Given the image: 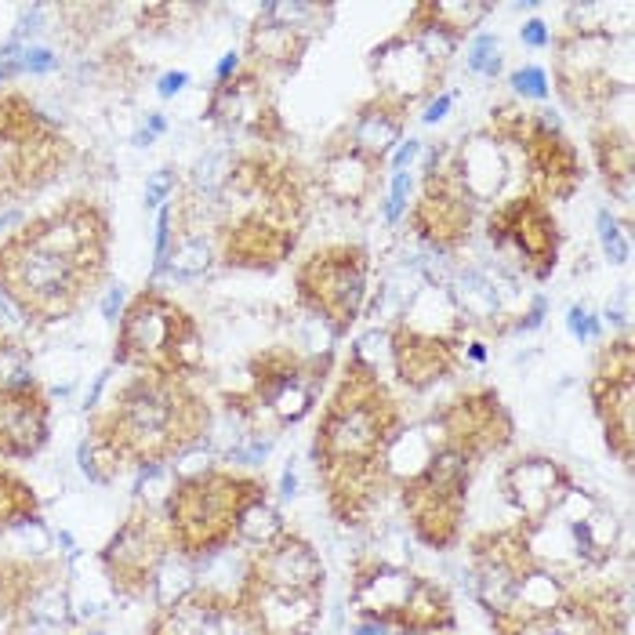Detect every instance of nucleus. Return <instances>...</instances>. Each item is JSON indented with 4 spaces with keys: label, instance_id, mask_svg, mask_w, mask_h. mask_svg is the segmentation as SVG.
I'll list each match as a JSON object with an SVG mask.
<instances>
[{
    "label": "nucleus",
    "instance_id": "1",
    "mask_svg": "<svg viewBox=\"0 0 635 635\" xmlns=\"http://www.w3.org/2000/svg\"><path fill=\"white\" fill-rule=\"evenodd\" d=\"M110 248L106 207L70 197L0 240V291L33 323L70 320L106 283Z\"/></svg>",
    "mask_w": 635,
    "mask_h": 635
},
{
    "label": "nucleus",
    "instance_id": "2",
    "mask_svg": "<svg viewBox=\"0 0 635 635\" xmlns=\"http://www.w3.org/2000/svg\"><path fill=\"white\" fill-rule=\"evenodd\" d=\"M404 433V404L363 353H348L320 407L313 465L342 523H363L393 487L388 450Z\"/></svg>",
    "mask_w": 635,
    "mask_h": 635
},
{
    "label": "nucleus",
    "instance_id": "3",
    "mask_svg": "<svg viewBox=\"0 0 635 635\" xmlns=\"http://www.w3.org/2000/svg\"><path fill=\"white\" fill-rule=\"evenodd\" d=\"M313 175L277 146L232 153L222 189L211 197L215 258L229 269L277 272L309 226Z\"/></svg>",
    "mask_w": 635,
    "mask_h": 635
},
{
    "label": "nucleus",
    "instance_id": "4",
    "mask_svg": "<svg viewBox=\"0 0 635 635\" xmlns=\"http://www.w3.org/2000/svg\"><path fill=\"white\" fill-rule=\"evenodd\" d=\"M211 404L189 378L171 374H132L110 404L95 410L91 436L116 450L124 465L157 469L181 458L211 433Z\"/></svg>",
    "mask_w": 635,
    "mask_h": 635
},
{
    "label": "nucleus",
    "instance_id": "5",
    "mask_svg": "<svg viewBox=\"0 0 635 635\" xmlns=\"http://www.w3.org/2000/svg\"><path fill=\"white\" fill-rule=\"evenodd\" d=\"M266 479L237 469H204L178 479L164 504L171 549L189 560L222 552L243 534V523L266 504Z\"/></svg>",
    "mask_w": 635,
    "mask_h": 635
},
{
    "label": "nucleus",
    "instance_id": "6",
    "mask_svg": "<svg viewBox=\"0 0 635 635\" xmlns=\"http://www.w3.org/2000/svg\"><path fill=\"white\" fill-rule=\"evenodd\" d=\"M113 363L138 374L192 378L204 367V339L197 316L167 291L142 288L116 320Z\"/></svg>",
    "mask_w": 635,
    "mask_h": 635
},
{
    "label": "nucleus",
    "instance_id": "7",
    "mask_svg": "<svg viewBox=\"0 0 635 635\" xmlns=\"http://www.w3.org/2000/svg\"><path fill=\"white\" fill-rule=\"evenodd\" d=\"M331 374V356H302L294 345H266L248 360V388L226 393L258 436H277L283 425L302 421L316 407V396Z\"/></svg>",
    "mask_w": 635,
    "mask_h": 635
},
{
    "label": "nucleus",
    "instance_id": "8",
    "mask_svg": "<svg viewBox=\"0 0 635 635\" xmlns=\"http://www.w3.org/2000/svg\"><path fill=\"white\" fill-rule=\"evenodd\" d=\"M487 135L498 146H516L523 157L527 192L544 204L570 200L585 181V160L581 149L560 127L552 110H527L520 102H498L490 110Z\"/></svg>",
    "mask_w": 635,
    "mask_h": 635
},
{
    "label": "nucleus",
    "instance_id": "9",
    "mask_svg": "<svg viewBox=\"0 0 635 635\" xmlns=\"http://www.w3.org/2000/svg\"><path fill=\"white\" fill-rule=\"evenodd\" d=\"M348 606L363 621H378L404 635H436L454 632V600L444 585L414 574L407 566L382 560H356L353 595Z\"/></svg>",
    "mask_w": 635,
    "mask_h": 635
},
{
    "label": "nucleus",
    "instance_id": "10",
    "mask_svg": "<svg viewBox=\"0 0 635 635\" xmlns=\"http://www.w3.org/2000/svg\"><path fill=\"white\" fill-rule=\"evenodd\" d=\"M469 479L472 461L439 444L436 433H421V465L399 479V501H404L410 530L421 544L447 552L461 541Z\"/></svg>",
    "mask_w": 635,
    "mask_h": 635
},
{
    "label": "nucleus",
    "instance_id": "11",
    "mask_svg": "<svg viewBox=\"0 0 635 635\" xmlns=\"http://www.w3.org/2000/svg\"><path fill=\"white\" fill-rule=\"evenodd\" d=\"M454 51L458 48L444 41L418 15V8H410L407 22L393 37H385L382 44L371 48L367 66L374 76V95L410 113L418 102H429L444 91Z\"/></svg>",
    "mask_w": 635,
    "mask_h": 635
},
{
    "label": "nucleus",
    "instance_id": "12",
    "mask_svg": "<svg viewBox=\"0 0 635 635\" xmlns=\"http://www.w3.org/2000/svg\"><path fill=\"white\" fill-rule=\"evenodd\" d=\"M367 280L371 251L363 243H323L294 266V298L334 339H345L363 316Z\"/></svg>",
    "mask_w": 635,
    "mask_h": 635
},
{
    "label": "nucleus",
    "instance_id": "13",
    "mask_svg": "<svg viewBox=\"0 0 635 635\" xmlns=\"http://www.w3.org/2000/svg\"><path fill=\"white\" fill-rule=\"evenodd\" d=\"M555 59H552V81L560 91L563 106L574 110L577 116H595L611 113L614 98L628 91V76L614 73L625 55H617V37L611 30H570L563 25L560 33H552Z\"/></svg>",
    "mask_w": 635,
    "mask_h": 635
},
{
    "label": "nucleus",
    "instance_id": "14",
    "mask_svg": "<svg viewBox=\"0 0 635 635\" xmlns=\"http://www.w3.org/2000/svg\"><path fill=\"white\" fill-rule=\"evenodd\" d=\"M479 218V204L454 164V142H439L429 149L421 167L418 197L407 207V226L425 248L439 254H458L469 243Z\"/></svg>",
    "mask_w": 635,
    "mask_h": 635
},
{
    "label": "nucleus",
    "instance_id": "15",
    "mask_svg": "<svg viewBox=\"0 0 635 635\" xmlns=\"http://www.w3.org/2000/svg\"><path fill=\"white\" fill-rule=\"evenodd\" d=\"M487 240L520 277L544 283L560 266L563 229L552 207L527 189L498 200L487 215Z\"/></svg>",
    "mask_w": 635,
    "mask_h": 635
},
{
    "label": "nucleus",
    "instance_id": "16",
    "mask_svg": "<svg viewBox=\"0 0 635 635\" xmlns=\"http://www.w3.org/2000/svg\"><path fill=\"white\" fill-rule=\"evenodd\" d=\"M334 19V4H305V0H280L262 4L248 30L243 62L262 76H291L305 62V51Z\"/></svg>",
    "mask_w": 635,
    "mask_h": 635
},
{
    "label": "nucleus",
    "instance_id": "17",
    "mask_svg": "<svg viewBox=\"0 0 635 635\" xmlns=\"http://www.w3.org/2000/svg\"><path fill=\"white\" fill-rule=\"evenodd\" d=\"M433 429L439 436V444L458 450L461 458L472 465L490 458V454L509 450L516 439L512 410L504 407V399L495 385H476L450 396L447 404L433 414Z\"/></svg>",
    "mask_w": 635,
    "mask_h": 635
},
{
    "label": "nucleus",
    "instance_id": "18",
    "mask_svg": "<svg viewBox=\"0 0 635 635\" xmlns=\"http://www.w3.org/2000/svg\"><path fill=\"white\" fill-rule=\"evenodd\" d=\"M167 552H171V534H167L164 516L149 504H138L102 549V570L116 595L142 600L157 585Z\"/></svg>",
    "mask_w": 635,
    "mask_h": 635
},
{
    "label": "nucleus",
    "instance_id": "19",
    "mask_svg": "<svg viewBox=\"0 0 635 635\" xmlns=\"http://www.w3.org/2000/svg\"><path fill=\"white\" fill-rule=\"evenodd\" d=\"M592 410L603 425L606 447L621 461L632 465L635 454V345L625 339H614L600 348L589 378Z\"/></svg>",
    "mask_w": 635,
    "mask_h": 635
},
{
    "label": "nucleus",
    "instance_id": "20",
    "mask_svg": "<svg viewBox=\"0 0 635 635\" xmlns=\"http://www.w3.org/2000/svg\"><path fill=\"white\" fill-rule=\"evenodd\" d=\"M207 121L226 127V132L248 135L254 146H283L288 142V124H283L277 91L272 81L251 70L248 62L226 84H215L207 95Z\"/></svg>",
    "mask_w": 635,
    "mask_h": 635
},
{
    "label": "nucleus",
    "instance_id": "21",
    "mask_svg": "<svg viewBox=\"0 0 635 635\" xmlns=\"http://www.w3.org/2000/svg\"><path fill=\"white\" fill-rule=\"evenodd\" d=\"M625 595L611 585H577L555 611L495 628V635H625Z\"/></svg>",
    "mask_w": 635,
    "mask_h": 635
},
{
    "label": "nucleus",
    "instance_id": "22",
    "mask_svg": "<svg viewBox=\"0 0 635 635\" xmlns=\"http://www.w3.org/2000/svg\"><path fill=\"white\" fill-rule=\"evenodd\" d=\"M388 360H393L399 385H407L410 393H429L433 385L461 371L465 339L414 327L404 316H396L388 327Z\"/></svg>",
    "mask_w": 635,
    "mask_h": 635
},
{
    "label": "nucleus",
    "instance_id": "23",
    "mask_svg": "<svg viewBox=\"0 0 635 635\" xmlns=\"http://www.w3.org/2000/svg\"><path fill=\"white\" fill-rule=\"evenodd\" d=\"M146 635H258L237 592L189 589L153 614Z\"/></svg>",
    "mask_w": 635,
    "mask_h": 635
},
{
    "label": "nucleus",
    "instance_id": "24",
    "mask_svg": "<svg viewBox=\"0 0 635 635\" xmlns=\"http://www.w3.org/2000/svg\"><path fill=\"white\" fill-rule=\"evenodd\" d=\"M323 563L316 549L302 534L280 527L277 534L258 541L248 555L243 581L269 589H298V592H323Z\"/></svg>",
    "mask_w": 635,
    "mask_h": 635
},
{
    "label": "nucleus",
    "instance_id": "25",
    "mask_svg": "<svg viewBox=\"0 0 635 635\" xmlns=\"http://www.w3.org/2000/svg\"><path fill=\"white\" fill-rule=\"evenodd\" d=\"M382 171L385 164L378 157H371V153H363L360 146H353L339 127V132L323 142L313 181L327 200L348 207V211H363L382 186Z\"/></svg>",
    "mask_w": 635,
    "mask_h": 635
},
{
    "label": "nucleus",
    "instance_id": "26",
    "mask_svg": "<svg viewBox=\"0 0 635 635\" xmlns=\"http://www.w3.org/2000/svg\"><path fill=\"white\" fill-rule=\"evenodd\" d=\"M51 436V399L33 378L0 382V458L25 461Z\"/></svg>",
    "mask_w": 635,
    "mask_h": 635
},
{
    "label": "nucleus",
    "instance_id": "27",
    "mask_svg": "<svg viewBox=\"0 0 635 635\" xmlns=\"http://www.w3.org/2000/svg\"><path fill=\"white\" fill-rule=\"evenodd\" d=\"M73 164V146L59 127L33 135L15 146H0V197L19 200L25 192L44 189Z\"/></svg>",
    "mask_w": 635,
    "mask_h": 635
},
{
    "label": "nucleus",
    "instance_id": "28",
    "mask_svg": "<svg viewBox=\"0 0 635 635\" xmlns=\"http://www.w3.org/2000/svg\"><path fill=\"white\" fill-rule=\"evenodd\" d=\"M237 600L248 611L258 635H313L320 625L323 592L269 589L254 585V581H240Z\"/></svg>",
    "mask_w": 635,
    "mask_h": 635
},
{
    "label": "nucleus",
    "instance_id": "29",
    "mask_svg": "<svg viewBox=\"0 0 635 635\" xmlns=\"http://www.w3.org/2000/svg\"><path fill=\"white\" fill-rule=\"evenodd\" d=\"M504 498L516 504L520 523H534L541 516H549L570 490H574V476L563 461L544 458V454H527L516 465L504 469Z\"/></svg>",
    "mask_w": 635,
    "mask_h": 635
},
{
    "label": "nucleus",
    "instance_id": "30",
    "mask_svg": "<svg viewBox=\"0 0 635 635\" xmlns=\"http://www.w3.org/2000/svg\"><path fill=\"white\" fill-rule=\"evenodd\" d=\"M589 142H592V160L595 171L603 178V189L611 192L614 200H632V171H635V153H632V135L628 127L614 121L611 113L595 116L589 127Z\"/></svg>",
    "mask_w": 635,
    "mask_h": 635
},
{
    "label": "nucleus",
    "instance_id": "31",
    "mask_svg": "<svg viewBox=\"0 0 635 635\" xmlns=\"http://www.w3.org/2000/svg\"><path fill=\"white\" fill-rule=\"evenodd\" d=\"M454 164L469 186L472 200H498L504 181H509V160H504V146H498L487 132L469 142H454Z\"/></svg>",
    "mask_w": 635,
    "mask_h": 635
},
{
    "label": "nucleus",
    "instance_id": "32",
    "mask_svg": "<svg viewBox=\"0 0 635 635\" xmlns=\"http://www.w3.org/2000/svg\"><path fill=\"white\" fill-rule=\"evenodd\" d=\"M414 8L454 48L469 33H476V25H483V19L495 11V4H487V0H421Z\"/></svg>",
    "mask_w": 635,
    "mask_h": 635
},
{
    "label": "nucleus",
    "instance_id": "33",
    "mask_svg": "<svg viewBox=\"0 0 635 635\" xmlns=\"http://www.w3.org/2000/svg\"><path fill=\"white\" fill-rule=\"evenodd\" d=\"M55 127L22 91H0V146H15Z\"/></svg>",
    "mask_w": 635,
    "mask_h": 635
},
{
    "label": "nucleus",
    "instance_id": "34",
    "mask_svg": "<svg viewBox=\"0 0 635 635\" xmlns=\"http://www.w3.org/2000/svg\"><path fill=\"white\" fill-rule=\"evenodd\" d=\"M41 501L37 490L30 487V479H22L15 469L0 465V530H15L37 520Z\"/></svg>",
    "mask_w": 635,
    "mask_h": 635
},
{
    "label": "nucleus",
    "instance_id": "35",
    "mask_svg": "<svg viewBox=\"0 0 635 635\" xmlns=\"http://www.w3.org/2000/svg\"><path fill=\"white\" fill-rule=\"evenodd\" d=\"M465 70L472 76H483V81H498L504 70V55L495 33H476L472 41L465 44Z\"/></svg>",
    "mask_w": 635,
    "mask_h": 635
},
{
    "label": "nucleus",
    "instance_id": "36",
    "mask_svg": "<svg viewBox=\"0 0 635 635\" xmlns=\"http://www.w3.org/2000/svg\"><path fill=\"white\" fill-rule=\"evenodd\" d=\"M81 469L91 483H113L116 472L124 469V461L116 458V450L110 444H102L98 436L87 433V439L81 444Z\"/></svg>",
    "mask_w": 635,
    "mask_h": 635
},
{
    "label": "nucleus",
    "instance_id": "37",
    "mask_svg": "<svg viewBox=\"0 0 635 635\" xmlns=\"http://www.w3.org/2000/svg\"><path fill=\"white\" fill-rule=\"evenodd\" d=\"M595 226H600V243H603V254L611 266H625L628 262V237L621 232L617 218L600 207V215H595Z\"/></svg>",
    "mask_w": 635,
    "mask_h": 635
},
{
    "label": "nucleus",
    "instance_id": "38",
    "mask_svg": "<svg viewBox=\"0 0 635 635\" xmlns=\"http://www.w3.org/2000/svg\"><path fill=\"white\" fill-rule=\"evenodd\" d=\"M410 192H414V175L410 171H393V181H388V197L382 207L385 226H399V218L407 215L410 207Z\"/></svg>",
    "mask_w": 635,
    "mask_h": 635
},
{
    "label": "nucleus",
    "instance_id": "39",
    "mask_svg": "<svg viewBox=\"0 0 635 635\" xmlns=\"http://www.w3.org/2000/svg\"><path fill=\"white\" fill-rule=\"evenodd\" d=\"M509 84L512 91L520 95L523 102H549L552 95V84H549V73H544L541 66H520V70H512L509 73Z\"/></svg>",
    "mask_w": 635,
    "mask_h": 635
},
{
    "label": "nucleus",
    "instance_id": "40",
    "mask_svg": "<svg viewBox=\"0 0 635 635\" xmlns=\"http://www.w3.org/2000/svg\"><path fill=\"white\" fill-rule=\"evenodd\" d=\"M566 331L585 345V342H603V320L592 313L589 305H570L566 313Z\"/></svg>",
    "mask_w": 635,
    "mask_h": 635
},
{
    "label": "nucleus",
    "instance_id": "41",
    "mask_svg": "<svg viewBox=\"0 0 635 635\" xmlns=\"http://www.w3.org/2000/svg\"><path fill=\"white\" fill-rule=\"evenodd\" d=\"M171 192H175V171L171 167H160V171H153V178L146 181V207H160Z\"/></svg>",
    "mask_w": 635,
    "mask_h": 635
},
{
    "label": "nucleus",
    "instance_id": "42",
    "mask_svg": "<svg viewBox=\"0 0 635 635\" xmlns=\"http://www.w3.org/2000/svg\"><path fill=\"white\" fill-rule=\"evenodd\" d=\"M59 66V55L48 48H25L19 55V70L22 73H51Z\"/></svg>",
    "mask_w": 635,
    "mask_h": 635
},
{
    "label": "nucleus",
    "instance_id": "43",
    "mask_svg": "<svg viewBox=\"0 0 635 635\" xmlns=\"http://www.w3.org/2000/svg\"><path fill=\"white\" fill-rule=\"evenodd\" d=\"M171 218H175V204H164L157 211V272L167 262V251H171Z\"/></svg>",
    "mask_w": 635,
    "mask_h": 635
},
{
    "label": "nucleus",
    "instance_id": "44",
    "mask_svg": "<svg viewBox=\"0 0 635 635\" xmlns=\"http://www.w3.org/2000/svg\"><path fill=\"white\" fill-rule=\"evenodd\" d=\"M520 41H523V48H530V51H544V48L552 44L549 22H544V19H527V22L520 25Z\"/></svg>",
    "mask_w": 635,
    "mask_h": 635
},
{
    "label": "nucleus",
    "instance_id": "45",
    "mask_svg": "<svg viewBox=\"0 0 635 635\" xmlns=\"http://www.w3.org/2000/svg\"><path fill=\"white\" fill-rule=\"evenodd\" d=\"M454 110V91H439L436 98L425 102V113H421V124H439L447 121V113Z\"/></svg>",
    "mask_w": 635,
    "mask_h": 635
},
{
    "label": "nucleus",
    "instance_id": "46",
    "mask_svg": "<svg viewBox=\"0 0 635 635\" xmlns=\"http://www.w3.org/2000/svg\"><path fill=\"white\" fill-rule=\"evenodd\" d=\"M421 153V142L418 138H407V142H399V146L393 149V157H388L385 167H393V171H410V160Z\"/></svg>",
    "mask_w": 635,
    "mask_h": 635
},
{
    "label": "nucleus",
    "instance_id": "47",
    "mask_svg": "<svg viewBox=\"0 0 635 635\" xmlns=\"http://www.w3.org/2000/svg\"><path fill=\"white\" fill-rule=\"evenodd\" d=\"M240 66H243V55H240V51H226V55L218 59V66H215V84L232 81V76L240 73Z\"/></svg>",
    "mask_w": 635,
    "mask_h": 635
},
{
    "label": "nucleus",
    "instance_id": "48",
    "mask_svg": "<svg viewBox=\"0 0 635 635\" xmlns=\"http://www.w3.org/2000/svg\"><path fill=\"white\" fill-rule=\"evenodd\" d=\"M186 84H189V73L186 70H171V73L160 76L157 91H160V98H175L178 91H186Z\"/></svg>",
    "mask_w": 635,
    "mask_h": 635
},
{
    "label": "nucleus",
    "instance_id": "49",
    "mask_svg": "<svg viewBox=\"0 0 635 635\" xmlns=\"http://www.w3.org/2000/svg\"><path fill=\"white\" fill-rule=\"evenodd\" d=\"M121 302H124V291H121V283H116V288H110V294H106V302H102V316H106L110 323H116L121 320Z\"/></svg>",
    "mask_w": 635,
    "mask_h": 635
},
{
    "label": "nucleus",
    "instance_id": "50",
    "mask_svg": "<svg viewBox=\"0 0 635 635\" xmlns=\"http://www.w3.org/2000/svg\"><path fill=\"white\" fill-rule=\"evenodd\" d=\"M348 635H404V632H396V628H388V625H378V621H363L356 617V625Z\"/></svg>",
    "mask_w": 635,
    "mask_h": 635
},
{
    "label": "nucleus",
    "instance_id": "51",
    "mask_svg": "<svg viewBox=\"0 0 635 635\" xmlns=\"http://www.w3.org/2000/svg\"><path fill=\"white\" fill-rule=\"evenodd\" d=\"M280 495H283V498H294V495H298V472H294V469L283 472V479H280Z\"/></svg>",
    "mask_w": 635,
    "mask_h": 635
},
{
    "label": "nucleus",
    "instance_id": "52",
    "mask_svg": "<svg viewBox=\"0 0 635 635\" xmlns=\"http://www.w3.org/2000/svg\"><path fill=\"white\" fill-rule=\"evenodd\" d=\"M8 348H11V342L4 339V331H0V356H4V353H8Z\"/></svg>",
    "mask_w": 635,
    "mask_h": 635
},
{
    "label": "nucleus",
    "instance_id": "53",
    "mask_svg": "<svg viewBox=\"0 0 635 635\" xmlns=\"http://www.w3.org/2000/svg\"><path fill=\"white\" fill-rule=\"evenodd\" d=\"M436 635H454V632H436Z\"/></svg>",
    "mask_w": 635,
    "mask_h": 635
},
{
    "label": "nucleus",
    "instance_id": "54",
    "mask_svg": "<svg viewBox=\"0 0 635 635\" xmlns=\"http://www.w3.org/2000/svg\"><path fill=\"white\" fill-rule=\"evenodd\" d=\"M91 635H102V632H91Z\"/></svg>",
    "mask_w": 635,
    "mask_h": 635
}]
</instances>
